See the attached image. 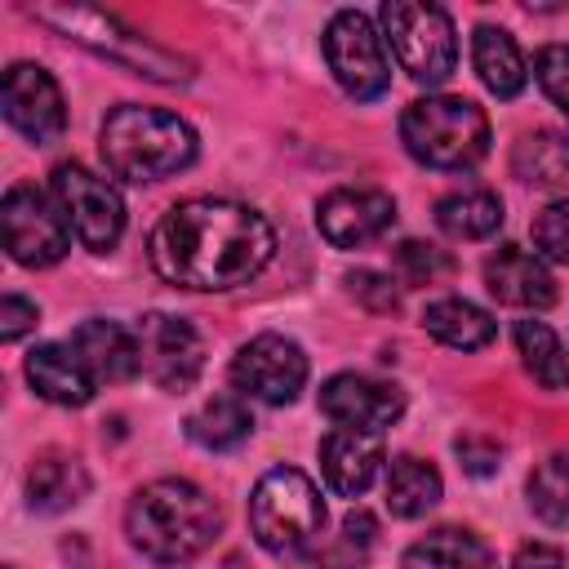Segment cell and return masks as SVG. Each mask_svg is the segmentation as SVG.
<instances>
[{
    "label": "cell",
    "mask_w": 569,
    "mask_h": 569,
    "mask_svg": "<svg viewBox=\"0 0 569 569\" xmlns=\"http://www.w3.org/2000/svg\"><path fill=\"white\" fill-rule=\"evenodd\" d=\"M276 253L271 222L236 200L196 196L173 204L147 240V258L156 276L173 289L218 293L249 284Z\"/></svg>",
    "instance_id": "1"
},
{
    "label": "cell",
    "mask_w": 569,
    "mask_h": 569,
    "mask_svg": "<svg viewBox=\"0 0 569 569\" xmlns=\"http://www.w3.org/2000/svg\"><path fill=\"white\" fill-rule=\"evenodd\" d=\"M129 542L156 565H187L222 533V507L191 480H151L124 507Z\"/></svg>",
    "instance_id": "2"
},
{
    "label": "cell",
    "mask_w": 569,
    "mask_h": 569,
    "mask_svg": "<svg viewBox=\"0 0 569 569\" xmlns=\"http://www.w3.org/2000/svg\"><path fill=\"white\" fill-rule=\"evenodd\" d=\"M98 151L111 178L142 187L173 178L196 160V129L160 107H116L102 120Z\"/></svg>",
    "instance_id": "3"
},
{
    "label": "cell",
    "mask_w": 569,
    "mask_h": 569,
    "mask_svg": "<svg viewBox=\"0 0 569 569\" xmlns=\"http://www.w3.org/2000/svg\"><path fill=\"white\" fill-rule=\"evenodd\" d=\"M31 13H36V22L71 36L76 44L93 49L98 58H107V62L142 76V80H156V84H182V80H191V62L187 58H178L173 49L138 36L129 22H120L107 9H93V4H36Z\"/></svg>",
    "instance_id": "4"
},
{
    "label": "cell",
    "mask_w": 569,
    "mask_h": 569,
    "mask_svg": "<svg viewBox=\"0 0 569 569\" xmlns=\"http://www.w3.org/2000/svg\"><path fill=\"white\" fill-rule=\"evenodd\" d=\"M249 529L262 551L293 560L325 533V498L298 467H271L249 493Z\"/></svg>",
    "instance_id": "5"
},
{
    "label": "cell",
    "mask_w": 569,
    "mask_h": 569,
    "mask_svg": "<svg viewBox=\"0 0 569 569\" xmlns=\"http://www.w3.org/2000/svg\"><path fill=\"white\" fill-rule=\"evenodd\" d=\"M405 151L427 169H471L489 151V116L471 98L427 93L400 116Z\"/></svg>",
    "instance_id": "6"
},
{
    "label": "cell",
    "mask_w": 569,
    "mask_h": 569,
    "mask_svg": "<svg viewBox=\"0 0 569 569\" xmlns=\"http://www.w3.org/2000/svg\"><path fill=\"white\" fill-rule=\"evenodd\" d=\"M378 18H382V40L391 44V53L409 71V80H418V84L449 80L453 62H458V36H453V18L440 4L387 0L378 9Z\"/></svg>",
    "instance_id": "7"
},
{
    "label": "cell",
    "mask_w": 569,
    "mask_h": 569,
    "mask_svg": "<svg viewBox=\"0 0 569 569\" xmlns=\"http://www.w3.org/2000/svg\"><path fill=\"white\" fill-rule=\"evenodd\" d=\"M0 236H4L9 258L22 267H53L71 249V222H67L62 204L53 200V191H40L27 182L4 191Z\"/></svg>",
    "instance_id": "8"
},
{
    "label": "cell",
    "mask_w": 569,
    "mask_h": 569,
    "mask_svg": "<svg viewBox=\"0 0 569 569\" xmlns=\"http://www.w3.org/2000/svg\"><path fill=\"white\" fill-rule=\"evenodd\" d=\"M320 44H325V62H329V71H333V80L342 84L347 98L373 102V98L387 93V84H391L387 44L360 9H338L329 18Z\"/></svg>",
    "instance_id": "9"
},
{
    "label": "cell",
    "mask_w": 569,
    "mask_h": 569,
    "mask_svg": "<svg viewBox=\"0 0 569 569\" xmlns=\"http://www.w3.org/2000/svg\"><path fill=\"white\" fill-rule=\"evenodd\" d=\"M49 191L62 204L76 240L89 253H111L120 244V236H124V200L107 178L89 173L84 164H58L53 178H49Z\"/></svg>",
    "instance_id": "10"
},
{
    "label": "cell",
    "mask_w": 569,
    "mask_h": 569,
    "mask_svg": "<svg viewBox=\"0 0 569 569\" xmlns=\"http://www.w3.org/2000/svg\"><path fill=\"white\" fill-rule=\"evenodd\" d=\"M307 382V356L284 333H258L231 356V387L244 400L289 405Z\"/></svg>",
    "instance_id": "11"
},
{
    "label": "cell",
    "mask_w": 569,
    "mask_h": 569,
    "mask_svg": "<svg viewBox=\"0 0 569 569\" xmlns=\"http://www.w3.org/2000/svg\"><path fill=\"white\" fill-rule=\"evenodd\" d=\"M133 338H138L142 378H151L160 391H187L200 378V369H204V338L196 333L191 320L151 311V316L138 320Z\"/></svg>",
    "instance_id": "12"
},
{
    "label": "cell",
    "mask_w": 569,
    "mask_h": 569,
    "mask_svg": "<svg viewBox=\"0 0 569 569\" xmlns=\"http://www.w3.org/2000/svg\"><path fill=\"white\" fill-rule=\"evenodd\" d=\"M0 107H4V120L9 129H18L27 142L36 147H49L62 138L67 129V102H62V89L58 80L36 67V62H13L0 80Z\"/></svg>",
    "instance_id": "13"
},
{
    "label": "cell",
    "mask_w": 569,
    "mask_h": 569,
    "mask_svg": "<svg viewBox=\"0 0 569 569\" xmlns=\"http://www.w3.org/2000/svg\"><path fill=\"white\" fill-rule=\"evenodd\" d=\"M396 222V200L378 187H333L316 204V227L333 249H365Z\"/></svg>",
    "instance_id": "14"
},
{
    "label": "cell",
    "mask_w": 569,
    "mask_h": 569,
    "mask_svg": "<svg viewBox=\"0 0 569 569\" xmlns=\"http://www.w3.org/2000/svg\"><path fill=\"white\" fill-rule=\"evenodd\" d=\"M320 413L333 427L351 431H382L405 413V391L391 382H378L369 373H333L320 387Z\"/></svg>",
    "instance_id": "15"
},
{
    "label": "cell",
    "mask_w": 569,
    "mask_h": 569,
    "mask_svg": "<svg viewBox=\"0 0 569 569\" xmlns=\"http://www.w3.org/2000/svg\"><path fill=\"white\" fill-rule=\"evenodd\" d=\"M382 471V440L373 431L333 427L320 440V476L338 498H360Z\"/></svg>",
    "instance_id": "16"
},
{
    "label": "cell",
    "mask_w": 569,
    "mask_h": 569,
    "mask_svg": "<svg viewBox=\"0 0 569 569\" xmlns=\"http://www.w3.org/2000/svg\"><path fill=\"white\" fill-rule=\"evenodd\" d=\"M485 284L498 302L520 307V311H542L556 302V280L542 267L538 253L520 249V244H502L498 253H489L485 262Z\"/></svg>",
    "instance_id": "17"
},
{
    "label": "cell",
    "mask_w": 569,
    "mask_h": 569,
    "mask_svg": "<svg viewBox=\"0 0 569 569\" xmlns=\"http://www.w3.org/2000/svg\"><path fill=\"white\" fill-rule=\"evenodd\" d=\"M71 351L84 360V369L93 373V382H129L142 373V360H138V338L133 329L116 325V320H84L71 329Z\"/></svg>",
    "instance_id": "18"
},
{
    "label": "cell",
    "mask_w": 569,
    "mask_h": 569,
    "mask_svg": "<svg viewBox=\"0 0 569 569\" xmlns=\"http://www.w3.org/2000/svg\"><path fill=\"white\" fill-rule=\"evenodd\" d=\"M27 382L36 387L40 400L62 405V409H80L98 391L93 373L71 351V342H40V347H31V356H27Z\"/></svg>",
    "instance_id": "19"
},
{
    "label": "cell",
    "mask_w": 569,
    "mask_h": 569,
    "mask_svg": "<svg viewBox=\"0 0 569 569\" xmlns=\"http://www.w3.org/2000/svg\"><path fill=\"white\" fill-rule=\"evenodd\" d=\"M89 493V471L76 453H62V449H44L31 458L27 467V502L44 516H58L76 502H84Z\"/></svg>",
    "instance_id": "20"
},
{
    "label": "cell",
    "mask_w": 569,
    "mask_h": 569,
    "mask_svg": "<svg viewBox=\"0 0 569 569\" xmlns=\"http://www.w3.org/2000/svg\"><path fill=\"white\" fill-rule=\"evenodd\" d=\"M489 565H493L489 542L458 525H440V529L422 533L400 556V569H489Z\"/></svg>",
    "instance_id": "21"
},
{
    "label": "cell",
    "mask_w": 569,
    "mask_h": 569,
    "mask_svg": "<svg viewBox=\"0 0 569 569\" xmlns=\"http://www.w3.org/2000/svg\"><path fill=\"white\" fill-rule=\"evenodd\" d=\"M471 62H476L485 89L498 93V98H516L529 84L525 53L511 40V31H502V27H489V22L476 27V36H471Z\"/></svg>",
    "instance_id": "22"
},
{
    "label": "cell",
    "mask_w": 569,
    "mask_h": 569,
    "mask_svg": "<svg viewBox=\"0 0 569 569\" xmlns=\"http://www.w3.org/2000/svg\"><path fill=\"white\" fill-rule=\"evenodd\" d=\"M422 329H427L436 342L453 347V351H480V347L493 342L498 320H493L485 307L467 302V298H436V302L422 311Z\"/></svg>",
    "instance_id": "23"
},
{
    "label": "cell",
    "mask_w": 569,
    "mask_h": 569,
    "mask_svg": "<svg viewBox=\"0 0 569 569\" xmlns=\"http://www.w3.org/2000/svg\"><path fill=\"white\" fill-rule=\"evenodd\" d=\"M511 173L529 187L569 191V133L556 129L520 133V142L511 147Z\"/></svg>",
    "instance_id": "24"
},
{
    "label": "cell",
    "mask_w": 569,
    "mask_h": 569,
    "mask_svg": "<svg viewBox=\"0 0 569 569\" xmlns=\"http://www.w3.org/2000/svg\"><path fill=\"white\" fill-rule=\"evenodd\" d=\"M249 431H253V413H249V400H244L240 391H222V396L204 400V405L187 418V436H191L200 449H213V453L244 445Z\"/></svg>",
    "instance_id": "25"
},
{
    "label": "cell",
    "mask_w": 569,
    "mask_h": 569,
    "mask_svg": "<svg viewBox=\"0 0 569 569\" xmlns=\"http://www.w3.org/2000/svg\"><path fill=\"white\" fill-rule=\"evenodd\" d=\"M445 485H440V471L413 453L396 458L391 471H387V511L400 516V520H418L427 516L436 502H440Z\"/></svg>",
    "instance_id": "26"
},
{
    "label": "cell",
    "mask_w": 569,
    "mask_h": 569,
    "mask_svg": "<svg viewBox=\"0 0 569 569\" xmlns=\"http://www.w3.org/2000/svg\"><path fill=\"white\" fill-rule=\"evenodd\" d=\"M436 227L449 240H489L502 227V200L493 191H453L436 204Z\"/></svg>",
    "instance_id": "27"
},
{
    "label": "cell",
    "mask_w": 569,
    "mask_h": 569,
    "mask_svg": "<svg viewBox=\"0 0 569 569\" xmlns=\"http://www.w3.org/2000/svg\"><path fill=\"white\" fill-rule=\"evenodd\" d=\"M516 347H520V360L533 373V382H542L547 391H565L569 387V351L560 347L551 325H542L533 316L516 320Z\"/></svg>",
    "instance_id": "28"
},
{
    "label": "cell",
    "mask_w": 569,
    "mask_h": 569,
    "mask_svg": "<svg viewBox=\"0 0 569 569\" xmlns=\"http://www.w3.org/2000/svg\"><path fill=\"white\" fill-rule=\"evenodd\" d=\"M378 547V520L369 511H347L338 533L316 547V569H365Z\"/></svg>",
    "instance_id": "29"
},
{
    "label": "cell",
    "mask_w": 569,
    "mask_h": 569,
    "mask_svg": "<svg viewBox=\"0 0 569 569\" xmlns=\"http://www.w3.org/2000/svg\"><path fill=\"white\" fill-rule=\"evenodd\" d=\"M529 511L542 525H569V453H551L529 476Z\"/></svg>",
    "instance_id": "30"
},
{
    "label": "cell",
    "mask_w": 569,
    "mask_h": 569,
    "mask_svg": "<svg viewBox=\"0 0 569 569\" xmlns=\"http://www.w3.org/2000/svg\"><path fill=\"white\" fill-rule=\"evenodd\" d=\"M396 271H400L405 284H436L440 276L453 271V262H449V253L436 249V244L405 240V244H396Z\"/></svg>",
    "instance_id": "31"
},
{
    "label": "cell",
    "mask_w": 569,
    "mask_h": 569,
    "mask_svg": "<svg viewBox=\"0 0 569 569\" xmlns=\"http://www.w3.org/2000/svg\"><path fill=\"white\" fill-rule=\"evenodd\" d=\"M533 244H538L542 258L569 262V196L551 200V204L533 218Z\"/></svg>",
    "instance_id": "32"
},
{
    "label": "cell",
    "mask_w": 569,
    "mask_h": 569,
    "mask_svg": "<svg viewBox=\"0 0 569 569\" xmlns=\"http://www.w3.org/2000/svg\"><path fill=\"white\" fill-rule=\"evenodd\" d=\"M533 76H538L542 93L569 116V44H542L533 58Z\"/></svg>",
    "instance_id": "33"
},
{
    "label": "cell",
    "mask_w": 569,
    "mask_h": 569,
    "mask_svg": "<svg viewBox=\"0 0 569 569\" xmlns=\"http://www.w3.org/2000/svg\"><path fill=\"white\" fill-rule=\"evenodd\" d=\"M347 289H351V298H360L369 311H396V307H400V289H396V280L382 276V271H351V276H347Z\"/></svg>",
    "instance_id": "34"
},
{
    "label": "cell",
    "mask_w": 569,
    "mask_h": 569,
    "mask_svg": "<svg viewBox=\"0 0 569 569\" xmlns=\"http://www.w3.org/2000/svg\"><path fill=\"white\" fill-rule=\"evenodd\" d=\"M36 320H40L36 302H27L18 293H4L0 298V342H18L27 329H36Z\"/></svg>",
    "instance_id": "35"
},
{
    "label": "cell",
    "mask_w": 569,
    "mask_h": 569,
    "mask_svg": "<svg viewBox=\"0 0 569 569\" xmlns=\"http://www.w3.org/2000/svg\"><path fill=\"white\" fill-rule=\"evenodd\" d=\"M453 449H458V458H462V467L471 476H493L498 462H502V449L493 440H485V436H458Z\"/></svg>",
    "instance_id": "36"
},
{
    "label": "cell",
    "mask_w": 569,
    "mask_h": 569,
    "mask_svg": "<svg viewBox=\"0 0 569 569\" xmlns=\"http://www.w3.org/2000/svg\"><path fill=\"white\" fill-rule=\"evenodd\" d=\"M511 569H565V551L551 542H525V547H516Z\"/></svg>",
    "instance_id": "37"
}]
</instances>
